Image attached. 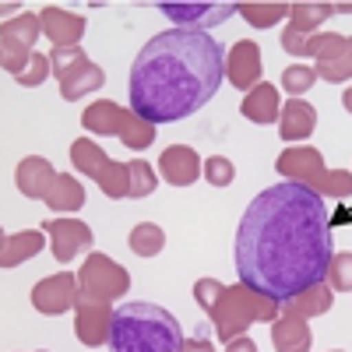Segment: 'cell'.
Returning <instances> with one entry per match:
<instances>
[{"instance_id": "1", "label": "cell", "mask_w": 352, "mask_h": 352, "mask_svg": "<svg viewBox=\"0 0 352 352\" xmlns=\"http://www.w3.org/2000/svg\"><path fill=\"white\" fill-rule=\"evenodd\" d=\"M331 222L324 197L300 184H275L261 190L236 229L240 282L261 296L285 303L296 292L324 282L331 264Z\"/></svg>"}, {"instance_id": "2", "label": "cell", "mask_w": 352, "mask_h": 352, "mask_svg": "<svg viewBox=\"0 0 352 352\" xmlns=\"http://www.w3.org/2000/svg\"><path fill=\"white\" fill-rule=\"evenodd\" d=\"M226 81V53L208 32L166 28L141 46L131 67V113L152 127L187 120Z\"/></svg>"}, {"instance_id": "3", "label": "cell", "mask_w": 352, "mask_h": 352, "mask_svg": "<svg viewBox=\"0 0 352 352\" xmlns=\"http://www.w3.org/2000/svg\"><path fill=\"white\" fill-rule=\"evenodd\" d=\"M106 345L109 352H184V331L166 307L138 300L113 310Z\"/></svg>"}, {"instance_id": "4", "label": "cell", "mask_w": 352, "mask_h": 352, "mask_svg": "<svg viewBox=\"0 0 352 352\" xmlns=\"http://www.w3.org/2000/svg\"><path fill=\"white\" fill-rule=\"evenodd\" d=\"M278 310H282V303H275L268 296H261L257 289L236 282V285H226L219 292V300L208 310V317H212V328H215L219 342L226 345L232 338L247 335L250 324H272L278 317Z\"/></svg>"}, {"instance_id": "5", "label": "cell", "mask_w": 352, "mask_h": 352, "mask_svg": "<svg viewBox=\"0 0 352 352\" xmlns=\"http://www.w3.org/2000/svg\"><path fill=\"white\" fill-rule=\"evenodd\" d=\"M78 292H85V296H96V300H120L131 292V275L124 264H116L113 257L92 250L85 257V264L78 268Z\"/></svg>"}, {"instance_id": "6", "label": "cell", "mask_w": 352, "mask_h": 352, "mask_svg": "<svg viewBox=\"0 0 352 352\" xmlns=\"http://www.w3.org/2000/svg\"><path fill=\"white\" fill-rule=\"evenodd\" d=\"M43 232L50 236V250L60 264H71L78 254L92 250L96 236H92V226L81 222V219H71V215H56V219H46L43 222Z\"/></svg>"}, {"instance_id": "7", "label": "cell", "mask_w": 352, "mask_h": 352, "mask_svg": "<svg viewBox=\"0 0 352 352\" xmlns=\"http://www.w3.org/2000/svg\"><path fill=\"white\" fill-rule=\"evenodd\" d=\"M275 169H278L282 180L300 184V187H307V190H314V194H317L320 180H324V173H328L324 155H320L317 148H310V144H289V148L278 155Z\"/></svg>"}, {"instance_id": "8", "label": "cell", "mask_w": 352, "mask_h": 352, "mask_svg": "<svg viewBox=\"0 0 352 352\" xmlns=\"http://www.w3.org/2000/svg\"><path fill=\"white\" fill-rule=\"evenodd\" d=\"M109 324H113V303L78 292V300H74V335H78V342L88 345V349H102L106 338H109Z\"/></svg>"}, {"instance_id": "9", "label": "cell", "mask_w": 352, "mask_h": 352, "mask_svg": "<svg viewBox=\"0 0 352 352\" xmlns=\"http://www.w3.org/2000/svg\"><path fill=\"white\" fill-rule=\"evenodd\" d=\"M335 14V4H317V0H300V4H289V25L282 32V50L300 56L303 39H310L317 32V25Z\"/></svg>"}, {"instance_id": "10", "label": "cell", "mask_w": 352, "mask_h": 352, "mask_svg": "<svg viewBox=\"0 0 352 352\" xmlns=\"http://www.w3.org/2000/svg\"><path fill=\"white\" fill-rule=\"evenodd\" d=\"M74 300H78V275H71V272H56V275L36 282V289H32V307L43 317H60V314L74 310Z\"/></svg>"}, {"instance_id": "11", "label": "cell", "mask_w": 352, "mask_h": 352, "mask_svg": "<svg viewBox=\"0 0 352 352\" xmlns=\"http://www.w3.org/2000/svg\"><path fill=\"white\" fill-rule=\"evenodd\" d=\"M159 11L176 21V28L187 32H204L212 25H222L226 18L236 14V4H176V0H162Z\"/></svg>"}, {"instance_id": "12", "label": "cell", "mask_w": 352, "mask_h": 352, "mask_svg": "<svg viewBox=\"0 0 352 352\" xmlns=\"http://www.w3.org/2000/svg\"><path fill=\"white\" fill-rule=\"evenodd\" d=\"M39 32L53 43V50H64V46H81V36H85V14H74L67 8H43L39 14Z\"/></svg>"}, {"instance_id": "13", "label": "cell", "mask_w": 352, "mask_h": 352, "mask_svg": "<svg viewBox=\"0 0 352 352\" xmlns=\"http://www.w3.org/2000/svg\"><path fill=\"white\" fill-rule=\"evenodd\" d=\"M261 46L254 39H240L232 43V50L226 53V81L240 92H250V88L261 81Z\"/></svg>"}, {"instance_id": "14", "label": "cell", "mask_w": 352, "mask_h": 352, "mask_svg": "<svg viewBox=\"0 0 352 352\" xmlns=\"http://www.w3.org/2000/svg\"><path fill=\"white\" fill-rule=\"evenodd\" d=\"M314 71H317V78H324V81H331V85L349 81V78H352V36L328 32L324 50L314 56Z\"/></svg>"}, {"instance_id": "15", "label": "cell", "mask_w": 352, "mask_h": 352, "mask_svg": "<svg viewBox=\"0 0 352 352\" xmlns=\"http://www.w3.org/2000/svg\"><path fill=\"white\" fill-rule=\"evenodd\" d=\"M159 173L169 187H190L201 176V155L190 144H169L159 155Z\"/></svg>"}, {"instance_id": "16", "label": "cell", "mask_w": 352, "mask_h": 352, "mask_svg": "<svg viewBox=\"0 0 352 352\" xmlns=\"http://www.w3.org/2000/svg\"><path fill=\"white\" fill-rule=\"evenodd\" d=\"M314 131H317V109L307 99H285L278 109V138L296 144L307 141Z\"/></svg>"}, {"instance_id": "17", "label": "cell", "mask_w": 352, "mask_h": 352, "mask_svg": "<svg viewBox=\"0 0 352 352\" xmlns=\"http://www.w3.org/2000/svg\"><path fill=\"white\" fill-rule=\"evenodd\" d=\"M53 180H56V169H53V162L46 155H28L14 169V187L32 201H43L50 194Z\"/></svg>"}, {"instance_id": "18", "label": "cell", "mask_w": 352, "mask_h": 352, "mask_svg": "<svg viewBox=\"0 0 352 352\" xmlns=\"http://www.w3.org/2000/svg\"><path fill=\"white\" fill-rule=\"evenodd\" d=\"M127 116H131V109H124L120 102H113V99H96L92 106H85L81 127H85L88 134H96V138H116V134L124 131Z\"/></svg>"}, {"instance_id": "19", "label": "cell", "mask_w": 352, "mask_h": 352, "mask_svg": "<svg viewBox=\"0 0 352 352\" xmlns=\"http://www.w3.org/2000/svg\"><path fill=\"white\" fill-rule=\"evenodd\" d=\"M278 109H282V92L272 81H257L240 102V113L250 124H278Z\"/></svg>"}, {"instance_id": "20", "label": "cell", "mask_w": 352, "mask_h": 352, "mask_svg": "<svg viewBox=\"0 0 352 352\" xmlns=\"http://www.w3.org/2000/svg\"><path fill=\"white\" fill-rule=\"evenodd\" d=\"M272 345H275V352H310L314 331L307 320L292 317V314H278L272 320Z\"/></svg>"}, {"instance_id": "21", "label": "cell", "mask_w": 352, "mask_h": 352, "mask_svg": "<svg viewBox=\"0 0 352 352\" xmlns=\"http://www.w3.org/2000/svg\"><path fill=\"white\" fill-rule=\"evenodd\" d=\"M39 36H43L39 18L28 14V11H21V14H14V18H8L4 25H0V46L11 50V53H32Z\"/></svg>"}, {"instance_id": "22", "label": "cell", "mask_w": 352, "mask_h": 352, "mask_svg": "<svg viewBox=\"0 0 352 352\" xmlns=\"http://www.w3.org/2000/svg\"><path fill=\"white\" fill-rule=\"evenodd\" d=\"M335 303V292L324 285V282H317L303 292H296V296H289L282 303V314H292V317H300V320H310V317H324Z\"/></svg>"}, {"instance_id": "23", "label": "cell", "mask_w": 352, "mask_h": 352, "mask_svg": "<svg viewBox=\"0 0 352 352\" xmlns=\"http://www.w3.org/2000/svg\"><path fill=\"white\" fill-rule=\"evenodd\" d=\"M102 81H106V71H102L99 64L81 60L78 67H71V71L60 78V96H64L67 102H78V99H85V96L99 92Z\"/></svg>"}, {"instance_id": "24", "label": "cell", "mask_w": 352, "mask_h": 352, "mask_svg": "<svg viewBox=\"0 0 352 352\" xmlns=\"http://www.w3.org/2000/svg\"><path fill=\"white\" fill-rule=\"evenodd\" d=\"M46 247V232L43 229H21L14 236H8L4 250H0V268H18V264L32 261Z\"/></svg>"}, {"instance_id": "25", "label": "cell", "mask_w": 352, "mask_h": 352, "mask_svg": "<svg viewBox=\"0 0 352 352\" xmlns=\"http://www.w3.org/2000/svg\"><path fill=\"white\" fill-rule=\"evenodd\" d=\"M43 201H46L50 212H81L85 184H78V176H71V173H56V180H53V187Z\"/></svg>"}, {"instance_id": "26", "label": "cell", "mask_w": 352, "mask_h": 352, "mask_svg": "<svg viewBox=\"0 0 352 352\" xmlns=\"http://www.w3.org/2000/svg\"><path fill=\"white\" fill-rule=\"evenodd\" d=\"M236 14L247 18V25L254 28H272L282 18H289V4H278V0H243V4H236Z\"/></svg>"}, {"instance_id": "27", "label": "cell", "mask_w": 352, "mask_h": 352, "mask_svg": "<svg viewBox=\"0 0 352 352\" xmlns=\"http://www.w3.org/2000/svg\"><path fill=\"white\" fill-rule=\"evenodd\" d=\"M106 162H109V155L99 148L92 138H78V141L71 144V166H74L81 176H88V180H96Z\"/></svg>"}, {"instance_id": "28", "label": "cell", "mask_w": 352, "mask_h": 352, "mask_svg": "<svg viewBox=\"0 0 352 352\" xmlns=\"http://www.w3.org/2000/svg\"><path fill=\"white\" fill-rule=\"evenodd\" d=\"M127 247H131L138 257H155V254H162V247H166V232H162V226H155V222H138V226L131 229V236H127Z\"/></svg>"}, {"instance_id": "29", "label": "cell", "mask_w": 352, "mask_h": 352, "mask_svg": "<svg viewBox=\"0 0 352 352\" xmlns=\"http://www.w3.org/2000/svg\"><path fill=\"white\" fill-rule=\"evenodd\" d=\"M96 184H99V190H102L109 201H124V197L131 194V187H127V162L109 159V162L102 166V173L96 176Z\"/></svg>"}, {"instance_id": "30", "label": "cell", "mask_w": 352, "mask_h": 352, "mask_svg": "<svg viewBox=\"0 0 352 352\" xmlns=\"http://www.w3.org/2000/svg\"><path fill=\"white\" fill-rule=\"evenodd\" d=\"M127 187H131V194L127 197H148V194H155V187H159V176H155V169L144 162V159H131L127 162Z\"/></svg>"}, {"instance_id": "31", "label": "cell", "mask_w": 352, "mask_h": 352, "mask_svg": "<svg viewBox=\"0 0 352 352\" xmlns=\"http://www.w3.org/2000/svg\"><path fill=\"white\" fill-rule=\"evenodd\" d=\"M314 81H317L314 64H289V67L282 71V92H285L289 99H303L310 88H314Z\"/></svg>"}, {"instance_id": "32", "label": "cell", "mask_w": 352, "mask_h": 352, "mask_svg": "<svg viewBox=\"0 0 352 352\" xmlns=\"http://www.w3.org/2000/svg\"><path fill=\"white\" fill-rule=\"evenodd\" d=\"M116 138H120L131 152H144V148H152V144H155V127H152L148 120H141L138 113H131L127 124H124V131L116 134Z\"/></svg>"}, {"instance_id": "33", "label": "cell", "mask_w": 352, "mask_h": 352, "mask_svg": "<svg viewBox=\"0 0 352 352\" xmlns=\"http://www.w3.org/2000/svg\"><path fill=\"white\" fill-rule=\"evenodd\" d=\"M324 285L331 292H352V254L349 250L331 254V264L324 272Z\"/></svg>"}, {"instance_id": "34", "label": "cell", "mask_w": 352, "mask_h": 352, "mask_svg": "<svg viewBox=\"0 0 352 352\" xmlns=\"http://www.w3.org/2000/svg\"><path fill=\"white\" fill-rule=\"evenodd\" d=\"M317 197H331V201L352 197V173L349 169H328L320 187H317Z\"/></svg>"}, {"instance_id": "35", "label": "cell", "mask_w": 352, "mask_h": 352, "mask_svg": "<svg viewBox=\"0 0 352 352\" xmlns=\"http://www.w3.org/2000/svg\"><path fill=\"white\" fill-rule=\"evenodd\" d=\"M201 173L212 187H229L232 180H236V166H232V159H226V155H208L201 162Z\"/></svg>"}, {"instance_id": "36", "label": "cell", "mask_w": 352, "mask_h": 352, "mask_svg": "<svg viewBox=\"0 0 352 352\" xmlns=\"http://www.w3.org/2000/svg\"><path fill=\"white\" fill-rule=\"evenodd\" d=\"M50 78V56L46 53H36L32 50V56H28V64H25V71L14 78L21 88H39L43 81Z\"/></svg>"}, {"instance_id": "37", "label": "cell", "mask_w": 352, "mask_h": 352, "mask_svg": "<svg viewBox=\"0 0 352 352\" xmlns=\"http://www.w3.org/2000/svg\"><path fill=\"white\" fill-rule=\"evenodd\" d=\"M81 60H88L81 46H64V50H53V53H50V74H53L56 81H60V78H64L71 67H78Z\"/></svg>"}, {"instance_id": "38", "label": "cell", "mask_w": 352, "mask_h": 352, "mask_svg": "<svg viewBox=\"0 0 352 352\" xmlns=\"http://www.w3.org/2000/svg\"><path fill=\"white\" fill-rule=\"evenodd\" d=\"M222 289H226V285H222L219 278H197V282H194V300H197V307H201V310H212Z\"/></svg>"}, {"instance_id": "39", "label": "cell", "mask_w": 352, "mask_h": 352, "mask_svg": "<svg viewBox=\"0 0 352 352\" xmlns=\"http://www.w3.org/2000/svg\"><path fill=\"white\" fill-rule=\"evenodd\" d=\"M184 352H215V345L208 335H194V338H184Z\"/></svg>"}, {"instance_id": "40", "label": "cell", "mask_w": 352, "mask_h": 352, "mask_svg": "<svg viewBox=\"0 0 352 352\" xmlns=\"http://www.w3.org/2000/svg\"><path fill=\"white\" fill-rule=\"evenodd\" d=\"M226 352H257V342L250 335H240V338L226 342Z\"/></svg>"}, {"instance_id": "41", "label": "cell", "mask_w": 352, "mask_h": 352, "mask_svg": "<svg viewBox=\"0 0 352 352\" xmlns=\"http://www.w3.org/2000/svg\"><path fill=\"white\" fill-rule=\"evenodd\" d=\"M0 14H21V4H0Z\"/></svg>"}, {"instance_id": "42", "label": "cell", "mask_w": 352, "mask_h": 352, "mask_svg": "<svg viewBox=\"0 0 352 352\" xmlns=\"http://www.w3.org/2000/svg\"><path fill=\"white\" fill-rule=\"evenodd\" d=\"M342 106H345V113H352V85L345 88V96H342Z\"/></svg>"}, {"instance_id": "43", "label": "cell", "mask_w": 352, "mask_h": 352, "mask_svg": "<svg viewBox=\"0 0 352 352\" xmlns=\"http://www.w3.org/2000/svg\"><path fill=\"white\" fill-rule=\"evenodd\" d=\"M338 11H342V14H352V4H335V14H338Z\"/></svg>"}, {"instance_id": "44", "label": "cell", "mask_w": 352, "mask_h": 352, "mask_svg": "<svg viewBox=\"0 0 352 352\" xmlns=\"http://www.w3.org/2000/svg\"><path fill=\"white\" fill-rule=\"evenodd\" d=\"M4 243H8V232H4V229H0V250H4Z\"/></svg>"}, {"instance_id": "45", "label": "cell", "mask_w": 352, "mask_h": 352, "mask_svg": "<svg viewBox=\"0 0 352 352\" xmlns=\"http://www.w3.org/2000/svg\"><path fill=\"white\" fill-rule=\"evenodd\" d=\"M331 352H345V349H331Z\"/></svg>"}, {"instance_id": "46", "label": "cell", "mask_w": 352, "mask_h": 352, "mask_svg": "<svg viewBox=\"0 0 352 352\" xmlns=\"http://www.w3.org/2000/svg\"><path fill=\"white\" fill-rule=\"evenodd\" d=\"M39 352H46V349H39Z\"/></svg>"}]
</instances>
